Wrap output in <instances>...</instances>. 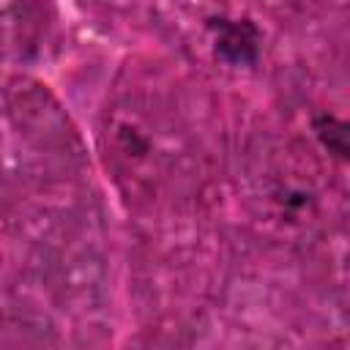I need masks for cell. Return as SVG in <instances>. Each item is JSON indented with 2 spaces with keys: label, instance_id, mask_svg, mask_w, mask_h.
Returning <instances> with one entry per match:
<instances>
[{
  "label": "cell",
  "instance_id": "cell-1",
  "mask_svg": "<svg viewBox=\"0 0 350 350\" xmlns=\"http://www.w3.org/2000/svg\"><path fill=\"white\" fill-rule=\"evenodd\" d=\"M219 49L230 60H252L257 49V33L249 22H230L219 36Z\"/></svg>",
  "mask_w": 350,
  "mask_h": 350
}]
</instances>
